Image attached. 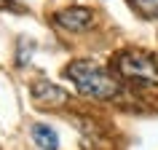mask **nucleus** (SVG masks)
<instances>
[{"label": "nucleus", "mask_w": 158, "mask_h": 150, "mask_svg": "<svg viewBox=\"0 0 158 150\" xmlns=\"http://www.w3.org/2000/svg\"><path fill=\"white\" fill-rule=\"evenodd\" d=\"M67 78H73L75 89L83 94V97H91V99H110L118 94V81L113 75H107L97 62L91 59H75L67 65Z\"/></svg>", "instance_id": "obj_1"}, {"label": "nucleus", "mask_w": 158, "mask_h": 150, "mask_svg": "<svg viewBox=\"0 0 158 150\" xmlns=\"http://www.w3.org/2000/svg\"><path fill=\"white\" fill-rule=\"evenodd\" d=\"M94 11L81 8V6H73V8H62L54 14V22H56L62 30H70V32H83L94 24Z\"/></svg>", "instance_id": "obj_3"}, {"label": "nucleus", "mask_w": 158, "mask_h": 150, "mask_svg": "<svg viewBox=\"0 0 158 150\" xmlns=\"http://www.w3.org/2000/svg\"><path fill=\"white\" fill-rule=\"evenodd\" d=\"M30 134H32V142H35L40 150H56V148H59L56 131H54L51 126H46V123H35L32 129H30Z\"/></svg>", "instance_id": "obj_5"}, {"label": "nucleus", "mask_w": 158, "mask_h": 150, "mask_svg": "<svg viewBox=\"0 0 158 150\" xmlns=\"http://www.w3.org/2000/svg\"><path fill=\"white\" fill-rule=\"evenodd\" d=\"M131 6L148 19H158V0H131Z\"/></svg>", "instance_id": "obj_6"}, {"label": "nucleus", "mask_w": 158, "mask_h": 150, "mask_svg": "<svg viewBox=\"0 0 158 150\" xmlns=\"http://www.w3.org/2000/svg\"><path fill=\"white\" fill-rule=\"evenodd\" d=\"M30 94H32V99H35L38 107H62L70 99L64 89H59L56 83H48V81H35Z\"/></svg>", "instance_id": "obj_4"}, {"label": "nucleus", "mask_w": 158, "mask_h": 150, "mask_svg": "<svg viewBox=\"0 0 158 150\" xmlns=\"http://www.w3.org/2000/svg\"><path fill=\"white\" fill-rule=\"evenodd\" d=\"M115 70L123 75L126 81L139 86H158V65L148 54L139 51H126L115 59Z\"/></svg>", "instance_id": "obj_2"}]
</instances>
